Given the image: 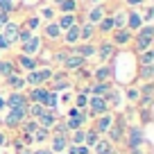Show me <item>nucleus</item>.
Here are the masks:
<instances>
[{
	"instance_id": "1",
	"label": "nucleus",
	"mask_w": 154,
	"mask_h": 154,
	"mask_svg": "<svg viewBox=\"0 0 154 154\" xmlns=\"http://www.w3.org/2000/svg\"><path fill=\"white\" fill-rule=\"evenodd\" d=\"M154 43V25L152 23H143L138 29L134 32V38H131V50L134 54L143 52V50H149Z\"/></svg>"
},
{
	"instance_id": "2",
	"label": "nucleus",
	"mask_w": 154,
	"mask_h": 154,
	"mask_svg": "<svg viewBox=\"0 0 154 154\" xmlns=\"http://www.w3.org/2000/svg\"><path fill=\"white\" fill-rule=\"evenodd\" d=\"M52 72H54V68L50 66H38V68H34V70H29V72H25V84H27V88H32V86H45V84L50 82V77H52Z\"/></svg>"
},
{
	"instance_id": "3",
	"label": "nucleus",
	"mask_w": 154,
	"mask_h": 154,
	"mask_svg": "<svg viewBox=\"0 0 154 154\" xmlns=\"http://www.w3.org/2000/svg\"><path fill=\"white\" fill-rule=\"evenodd\" d=\"M45 86H48L50 91H54V93L70 91L72 88V77H70V72H66L63 68H59V70L52 72V77H50V82L45 84Z\"/></svg>"
},
{
	"instance_id": "4",
	"label": "nucleus",
	"mask_w": 154,
	"mask_h": 154,
	"mask_svg": "<svg viewBox=\"0 0 154 154\" xmlns=\"http://www.w3.org/2000/svg\"><path fill=\"white\" fill-rule=\"evenodd\" d=\"M95 57L100 59V63H111L116 57H118V48L104 36L100 43H95Z\"/></svg>"
},
{
	"instance_id": "5",
	"label": "nucleus",
	"mask_w": 154,
	"mask_h": 154,
	"mask_svg": "<svg viewBox=\"0 0 154 154\" xmlns=\"http://www.w3.org/2000/svg\"><path fill=\"white\" fill-rule=\"evenodd\" d=\"M127 149H134V147H140L145 143V131H143V125H131L125 129V138H122Z\"/></svg>"
},
{
	"instance_id": "6",
	"label": "nucleus",
	"mask_w": 154,
	"mask_h": 154,
	"mask_svg": "<svg viewBox=\"0 0 154 154\" xmlns=\"http://www.w3.org/2000/svg\"><path fill=\"white\" fill-rule=\"evenodd\" d=\"M125 129H127V125H125V116H118V118H113V122H111V127L104 131V138L106 140H111V143H122V138H125Z\"/></svg>"
},
{
	"instance_id": "7",
	"label": "nucleus",
	"mask_w": 154,
	"mask_h": 154,
	"mask_svg": "<svg viewBox=\"0 0 154 154\" xmlns=\"http://www.w3.org/2000/svg\"><path fill=\"white\" fill-rule=\"evenodd\" d=\"M25 118H27V106H20V109H7V113L0 118V125L14 129V127H20V122H23Z\"/></svg>"
},
{
	"instance_id": "8",
	"label": "nucleus",
	"mask_w": 154,
	"mask_h": 154,
	"mask_svg": "<svg viewBox=\"0 0 154 154\" xmlns=\"http://www.w3.org/2000/svg\"><path fill=\"white\" fill-rule=\"evenodd\" d=\"M86 116H88V120H93V118H97V116H102V113H106V111H111L109 109V104H106V100L104 97H100V95H88V104H86Z\"/></svg>"
},
{
	"instance_id": "9",
	"label": "nucleus",
	"mask_w": 154,
	"mask_h": 154,
	"mask_svg": "<svg viewBox=\"0 0 154 154\" xmlns=\"http://www.w3.org/2000/svg\"><path fill=\"white\" fill-rule=\"evenodd\" d=\"M41 50H43V38H41V34H32L27 41L18 43V52L29 54V57H36Z\"/></svg>"
},
{
	"instance_id": "10",
	"label": "nucleus",
	"mask_w": 154,
	"mask_h": 154,
	"mask_svg": "<svg viewBox=\"0 0 154 154\" xmlns=\"http://www.w3.org/2000/svg\"><path fill=\"white\" fill-rule=\"evenodd\" d=\"M131 38H134V32H129L127 27H118V29H113V32L109 34V41H111L118 50L131 45Z\"/></svg>"
},
{
	"instance_id": "11",
	"label": "nucleus",
	"mask_w": 154,
	"mask_h": 154,
	"mask_svg": "<svg viewBox=\"0 0 154 154\" xmlns=\"http://www.w3.org/2000/svg\"><path fill=\"white\" fill-rule=\"evenodd\" d=\"M2 86L7 88V91H25L27 88V84H25V77L23 72H9L7 77H2Z\"/></svg>"
},
{
	"instance_id": "12",
	"label": "nucleus",
	"mask_w": 154,
	"mask_h": 154,
	"mask_svg": "<svg viewBox=\"0 0 154 154\" xmlns=\"http://www.w3.org/2000/svg\"><path fill=\"white\" fill-rule=\"evenodd\" d=\"M18 32H20V23H16V20H7L5 25H2V27H0V34H2V36H5V41L9 45H16L18 43Z\"/></svg>"
},
{
	"instance_id": "13",
	"label": "nucleus",
	"mask_w": 154,
	"mask_h": 154,
	"mask_svg": "<svg viewBox=\"0 0 154 154\" xmlns=\"http://www.w3.org/2000/svg\"><path fill=\"white\" fill-rule=\"evenodd\" d=\"M14 63H16V68H18L20 72H29V70H34V68H38L41 63H38V59L36 57H29V54H23V52H18L14 57Z\"/></svg>"
},
{
	"instance_id": "14",
	"label": "nucleus",
	"mask_w": 154,
	"mask_h": 154,
	"mask_svg": "<svg viewBox=\"0 0 154 154\" xmlns=\"http://www.w3.org/2000/svg\"><path fill=\"white\" fill-rule=\"evenodd\" d=\"M27 95L25 91H9L5 95V109H20V106H27Z\"/></svg>"
},
{
	"instance_id": "15",
	"label": "nucleus",
	"mask_w": 154,
	"mask_h": 154,
	"mask_svg": "<svg viewBox=\"0 0 154 154\" xmlns=\"http://www.w3.org/2000/svg\"><path fill=\"white\" fill-rule=\"evenodd\" d=\"M116 77V70L111 63H100L95 70L91 72V82H111Z\"/></svg>"
},
{
	"instance_id": "16",
	"label": "nucleus",
	"mask_w": 154,
	"mask_h": 154,
	"mask_svg": "<svg viewBox=\"0 0 154 154\" xmlns=\"http://www.w3.org/2000/svg\"><path fill=\"white\" fill-rule=\"evenodd\" d=\"M70 52L88 61V59L95 57V43H93V41H79V43H75V45L70 48Z\"/></svg>"
},
{
	"instance_id": "17",
	"label": "nucleus",
	"mask_w": 154,
	"mask_h": 154,
	"mask_svg": "<svg viewBox=\"0 0 154 154\" xmlns=\"http://www.w3.org/2000/svg\"><path fill=\"white\" fill-rule=\"evenodd\" d=\"M106 14H109V7H106V2H104V5H91V7H88V11H86V16H84V20H86V23L97 25Z\"/></svg>"
},
{
	"instance_id": "18",
	"label": "nucleus",
	"mask_w": 154,
	"mask_h": 154,
	"mask_svg": "<svg viewBox=\"0 0 154 154\" xmlns=\"http://www.w3.org/2000/svg\"><path fill=\"white\" fill-rule=\"evenodd\" d=\"M41 38H48V41H61V29L54 20H48V23L41 25Z\"/></svg>"
},
{
	"instance_id": "19",
	"label": "nucleus",
	"mask_w": 154,
	"mask_h": 154,
	"mask_svg": "<svg viewBox=\"0 0 154 154\" xmlns=\"http://www.w3.org/2000/svg\"><path fill=\"white\" fill-rule=\"evenodd\" d=\"M63 120H66L68 131H75V129H79V127H86L88 125V116H86V111L82 109L77 116H63Z\"/></svg>"
},
{
	"instance_id": "20",
	"label": "nucleus",
	"mask_w": 154,
	"mask_h": 154,
	"mask_svg": "<svg viewBox=\"0 0 154 154\" xmlns=\"http://www.w3.org/2000/svg\"><path fill=\"white\" fill-rule=\"evenodd\" d=\"M113 118H116V116L111 113V111H106V113H102V116H97V118H93V125H91V127H93V129H95L100 136H104V131L111 127Z\"/></svg>"
},
{
	"instance_id": "21",
	"label": "nucleus",
	"mask_w": 154,
	"mask_h": 154,
	"mask_svg": "<svg viewBox=\"0 0 154 154\" xmlns=\"http://www.w3.org/2000/svg\"><path fill=\"white\" fill-rule=\"evenodd\" d=\"M61 116L57 113V109H43V113L36 118V122H38V127H45V129H52L54 127V122L59 120Z\"/></svg>"
},
{
	"instance_id": "22",
	"label": "nucleus",
	"mask_w": 154,
	"mask_h": 154,
	"mask_svg": "<svg viewBox=\"0 0 154 154\" xmlns=\"http://www.w3.org/2000/svg\"><path fill=\"white\" fill-rule=\"evenodd\" d=\"M86 66V59H82V57H77V54H68L66 57V61L61 63V68L66 72H77V70H82V68Z\"/></svg>"
},
{
	"instance_id": "23",
	"label": "nucleus",
	"mask_w": 154,
	"mask_h": 154,
	"mask_svg": "<svg viewBox=\"0 0 154 154\" xmlns=\"http://www.w3.org/2000/svg\"><path fill=\"white\" fill-rule=\"evenodd\" d=\"M61 41H63V45H68V48H72L75 43H79V23H75L68 29H63L61 32Z\"/></svg>"
},
{
	"instance_id": "24",
	"label": "nucleus",
	"mask_w": 154,
	"mask_h": 154,
	"mask_svg": "<svg viewBox=\"0 0 154 154\" xmlns=\"http://www.w3.org/2000/svg\"><path fill=\"white\" fill-rule=\"evenodd\" d=\"M143 25V16H140V9H127V20H125V27L129 32H136V29Z\"/></svg>"
},
{
	"instance_id": "25",
	"label": "nucleus",
	"mask_w": 154,
	"mask_h": 154,
	"mask_svg": "<svg viewBox=\"0 0 154 154\" xmlns=\"http://www.w3.org/2000/svg\"><path fill=\"white\" fill-rule=\"evenodd\" d=\"M48 143H50L48 147L52 149L54 154L66 152V149H68V145H70V143H68V136H54V134H50V140H48Z\"/></svg>"
},
{
	"instance_id": "26",
	"label": "nucleus",
	"mask_w": 154,
	"mask_h": 154,
	"mask_svg": "<svg viewBox=\"0 0 154 154\" xmlns=\"http://www.w3.org/2000/svg\"><path fill=\"white\" fill-rule=\"evenodd\" d=\"M104 100H106V104H109V109H111V111L118 109V106L122 104V91H120V88H116V86H111V88H109V93L104 95Z\"/></svg>"
},
{
	"instance_id": "27",
	"label": "nucleus",
	"mask_w": 154,
	"mask_h": 154,
	"mask_svg": "<svg viewBox=\"0 0 154 154\" xmlns=\"http://www.w3.org/2000/svg\"><path fill=\"white\" fill-rule=\"evenodd\" d=\"M113 18H111V14H106L104 18L100 20V23L95 25V32H97V36H109L111 32H113Z\"/></svg>"
},
{
	"instance_id": "28",
	"label": "nucleus",
	"mask_w": 154,
	"mask_h": 154,
	"mask_svg": "<svg viewBox=\"0 0 154 154\" xmlns=\"http://www.w3.org/2000/svg\"><path fill=\"white\" fill-rule=\"evenodd\" d=\"M113 86V82H91L88 84V95H100L104 97L109 93V88Z\"/></svg>"
},
{
	"instance_id": "29",
	"label": "nucleus",
	"mask_w": 154,
	"mask_h": 154,
	"mask_svg": "<svg viewBox=\"0 0 154 154\" xmlns=\"http://www.w3.org/2000/svg\"><path fill=\"white\" fill-rule=\"evenodd\" d=\"M54 23L59 25V29H68L70 25H75V23H79V16L77 14H57V18H54Z\"/></svg>"
},
{
	"instance_id": "30",
	"label": "nucleus",
	"mask_w": 154,
	"mask_h": 154,
	"mask_svg": "<svg viewBox=\"0 0 154 154\" xmlns=\"http://www.w3.org/2000/svg\"><path fill=\"white\" fill-rule=\"evenodd\" d=\"M54 9H57V14H77L79 11V0H61Z\"/></svg>"
},
{
	"instance_id": "31",
	"label": "nucleus",
	"mask_w": 154,
	"mask_h": 154,
	"mask_svg": "<svg viewBox=\"0 0 154 154\" xmlns=\"http://www.w3.org/2000/svg\"><path fill=\"white\" fill-rule=\"evenodd\" d=\"M97 36V32H95V25L93 23H79V41H93V38Z\"/></svg>"
},
{
	"instance_id": "32",
	"label": "nucleus",
	"mask_w": 154,
	"mask_h": 154,
	"mask_svg": "<svg viewBox=\"0 0 154 154\" xmlns=\"http://www.w3.org/2000/svg\"><path fill=\"white\" fill-rule=\"evenodd\" d=\"M116 145L111 143V140H106L104 136H100V138L95 140V145L91 147V154H106V152H111Z\"/></svg>"
},
{
	"instance_id": "33",
	"label": "nucleus",
	"mask_w": 154,
	"mask_h": 154,
	"mask_svg": "<svg viewBox=\"0 0 154 154\" xmlns=\"http://www.w3.org/2000/svg\"><path fill=\"white\" fill-rule=\"evenodd\" d=\"M41 25H43V20L38 18V14H29V16H25V20L20 23V27H25V29H29V32L36 34V29H41Z\"/></svg>"
},
{
	"instance_id": "34",
	"label": "nucleus",
	"mask_w": 154,
	"mask_h": 154,
	"mask_svg": "<svg viewBox=\"0 0 154 154\" xmlns=\"http://www.w3.org/2000/svg\"><path fill=\"white\" fill-rule=\"evenodd\" d=\"M136 79L138 82H152L154 79V66H138L136 68Z\"/></svg>"
},
{
	"instance_id": "35",
	"label": "nucleus",
	"mask_w": 154,
	"mask_h": 154,
	"mask_svg": "<svg viewBox=\"0 0 154 154\" xmlns=\"http://www.w3.org/2000/svg\"><path fill=\"white\" fill-rule=\"evenodd\" d=\"M41 104H43L45 109H59V93H54V91H50V88H48V93L43 95Z\"/></svg>"
},
{
	"instance_id": "36",
	"label": "nucleus",
	"mask_w": 154,
	"mask_h": 154,
	"mask_svg": "<svg viewBox=\"0 0 154 154\" xmlns=\"http://www.w3.org/2000/svg\"><path fill=\"white\" fill-rule=\"evenodd\" d=\"M122 95H125V100L129 102V104H136L140 97V91H138V84H129V86L122 91Z\"/></svg>"
},
{
	"instance_id": "37",
	"label": "nucleus",
	"mask_w": 154,
	"mask_h": 154,
	"mask_svg": "<svg viewBox=\"0 0 154 154\" xmlns=\"http://www.w3.org/2000/svg\"><path fill=\"white\" fill-rule=\"evenodd\" d=\"M18 68H16V63H14V59H0V79L2 77H7L9 72H16ZM20 72V70H18Z\"/></svg>"
},
{
	"instance_id": "38",
	"label": "nucleus",
	"mask_w": 154,
	"mask_h": 154,
	"mask_svg": "<svg viewBox=\"0 0 154 154\" xmlns=\"http://www.w3.org/2000/svg\"><path fill=\"white\" fill-rule=\"evenodd\" d=\"M32 138H34L36 145H45L50 140V129H45V127H36V131L32 134Z\"/></svg>"
},
{
	"instance_id": "39",
	"label": "nucleus",
	"mask_w": 154,
	"mask_h": 154,
	"mask_svg": "<svg viewBox=\"0 0 154 154\" xmlns=\"http://www.w3.org/2000/svg\"><path fill=\"white\" fill-rule=\"evenodd\" d=\"M138 57V66H154V50H143V52L136 54Z\"/></svg>"
},
{
	"instance_id": "40",
	"label": "nucleus",
	"mask_w": 154,
	"mask_h": 154,
	"mask_svg": "<svg viewBox=\"0 0 154 154\" xmlns=\"http://www.w3.org/2000/svg\"><path fill=\"white\" fill-rule=\"evenodd\" d=\"M38 18L45 20V23H48V20H54V18H57V9H54L52 5L41 7V9H38Z\"/></svg>"
},
{
	"instance_id": "41",
	"label": "nucleus",
	"mask_w": 154,
	"mask_h": 154,
	"mask_svg": "<svg viewBox=\"0 0 154 154\" xmlns=\"http://www.w3.org/2000/svg\"><path fill=\"white\" fill-rule=\"evenodd\" d=\"M97 138H100V134H97L93 127H84V145H86V147H93Z\"/></svg>"
},
{
	"instance_id": "42",
	"label": "nucleus",
	"mask_w": 154,
	"mask_h": 154,
	"mask_svg": "<svg viewBox=\"0 0 154 154\" xmlns=\"http://www.w3.org/2000/svg\"><path fill=\"white\" fill-rule=\"evenodd\" d=\"M36 127H38V122L34 120V118H25V120L20 122L18 129L23 131V134H34V131H36Z\"/></svg>"
},
{
	"instance_id": "43",
	"label": "nucleus",
	"mask_w": 154,
	"mask_h": 154,
	"mask_svg": "<svg viewBox=\"0 0 154 154\" xmlns=\"http://www.w3.org/2000/svg\"><path fill=\"white\" fill-rule=\"evenodd\" d=\"M68 54H70V48H59V50H54V54H52V61L61 66V63L66 61V57H68Z\"/></svg>"
},
{
	"instance_id": "44",
	"label": "nucleus",
	"mask_w": 154,
	"mask_h": 154,
	"mask_svg": "<svg viewBox=\"0 0 154 154\" xmlns=\"http://www.w3.org/2000/svg\"><path fill=\"white\" fill-rule=\"evenodd\" d=\"M86 104H88V93L77 91L75 93V104H72V106H77V109H86Z\"/></svg>"
},
{
	"instance_id": "45",
	"label": "nucleus",
	"mask_w": 154,
	"mask_h": 154,
	"mask_svg": "<svg viewBox=\"0 0 154 154\" xmlns=\"http://www.w3.org/2000/svg\"><path fill=\"white\" fill-rule=\"evenodd\" d=\"M140 16H143V23H152V18H154V7H152V5H143V7H140Z\"/></svg>"
},
{
	"instance_id": "46",
	"label": "nucleus",
	"mask_w": 154,
	"mask_h": 154,
	"mask_svg": "<svg viewBox=\"0 0 154 154\" xmlns=\"http://www.w3.org/2000/svg\"><path fill=\"white\" fill-rule=\"evenodd\" d=\"M68 154H91V147H86V145H68V149H66Z\"/></svg>"
},
{
	"instance_id": "47",
	"label": "nucleus",
	"mask_w": 154,
	"mask_h": 154,
	"mask_svg": "<svg viewBox=\"0 0 154 154\" xmlns=\"http://www.w3.org/2000/svg\"><path fill=\"white\" fill-rule=\"evenodd\" d=\"M125 2V9H140L143 5H147L149 0H122Z\"/></svg>"
},
{
	"instance_id": "48",
	"label": "nucleus",
	"mask_w": 154,
	"mask_h": 154,
	"mask_svg": "<svg viewBox=\"0 0 154 154\" xmlns=\"http://www.w3.org/2000/svg\"><path fill=\"white\" fill-rule=\"evenodd\" d=\"M14 9H16V7H14V0H0V11H5V14H14Z\"/></svg>"
},
{
	"instance_id": "49",
	"label": "nucleus",
	"mask_w": 154,
	"mask_h": 154,
	"mask_svg": "<svg viewBox=\"0 0 154 154\" xmlns=\"http://www.w3.org/2000/svg\"><path fill=\"white\" fill-rule=\"evenodd\" d=\"M7 50H11V45L7 43V41H5V36L0 34V52H7Z\"/></svg>"
},
{
	"instance_id": "50",
	"label": "nucleus",
	"mask_w": 154,
	"mask_h": 154,
	"mask_svg": "<svg viewBox=\"0 0 154 154\" xmlns=\"http://www.w3.org/2000/svg\"><path fill=\"white\" fill-rule=\"evenodd\" d=\"M7 20H9V14H5V11H0V27H2V25H5Z\"/></svg>"
},
{
	"instance_id": "51",
	"label": "nucleus",
	"mask_w": 154,
	"mask_h": 154,
	"mask_svg": "<svg viewBox=\"0 0 154 154\" xmlns=\"http://www.w3.org/2000/svg\"><path fill=\"white\" fill-rule=\"evenodd\" d=\"M7 143V134H5V131H0V145H5Z\"/></svg>"
},
{
	"instance_id": "52",
	"label": "nucleus",
	"mask_w": 154,
	"mask_h": 154,
	"mask_svg": "<svg viewBox=\"0 0 154 154\" xmlns=\"http://www.w3.org/2000/svg\"><path fill=\"white\" fill-rule=\"evenodd\" d=\"M0 111H5V95L0 93Z\"/></svg>"
},
{
	"instance_id": "53",
	"label": "nucleus",
	"mask_w": 154,
	"mask_h": 154,
	"mask_svg": "<svg viewBox=\"0 0 154 154\" xmlns=\"http://www.w3.org/2000/svg\"><path fill=\"white\" fill-rule=\"evenodd\" d=\"M88 2H91V5H104L106 0H88Z\"/></svg>"
},
{
	"instance_id": "54",
	"label": "nucleus",
	"mask_w": 154,
	"mask_h": 154,
	"mask_svg": "<svg viewBox=\"0 0 154 154\" xmlns=\"http://www.w3.org/2000/svg\"><path fill=\"white\" fill-rule=\"evenodd\" d=\"M18 154H32V149H29V147H23V149H18Z\"/></svg>"
},
{
	"instance_id": "55",
	"label": "nucleus",
	"mask_w": 154,
	"mask_h": 154,
	"mask_svg": "<svg viewBox=\"0 0 154 154\" xmlns=\"http://www.w3.org/2000/svg\"><path fill=\"white\" fill-rule=\"evenodd\" d=\"M106 154H122V152H118V149L113 147V149H111V152H106Z\"/></svg>"
},
{
	"instance_id": "56",
	"label": "nucleus",
	"mask_w": 154,
	"mask_h": 154,
	"mask_svg": "<svg viewBox=\"0 0 154 154\" xmlns=\"http://www.w3.org/2000/svg\"><path fill=\"white\" fill-rule=\"evenodd\" d=\"M59 2H61V0H52V7H57V5H59Z\"/></svg>"
},
{
	"instance_id": "57",
	"label": "nucleus",
	"mask_w": 154,
	"mask_h": 154,
	"mask_svg": "<svg viewBox=\"0 0 154 154\" xmlns=\"http://www.w3.org/2000/svg\"><path fill=\"white\" fill-rule=\"evenodd\" d=\"M61 154H68V152H61Z\"/></svg>"
}]
</instances>
